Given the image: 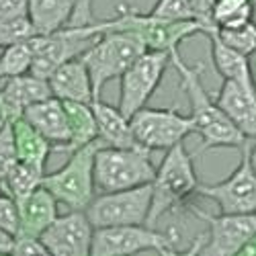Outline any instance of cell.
I'll list each match as a JSON object with an SVG mask.
<instances>
[{
    "mask_svg": "<svg viewBox=\"0 0 256 256\" xmlns=\"http://www.w3.org/2000/svg\"><path fill=\"white\" fill-rule=\"evenodd\" d=\"M62 102L70 125V144L66 150L74 152L78 148L98 142V127L90 102H76V100H62Z\"/></svg>",
    "mask_w": 256,
    "mask_h": 256,
    "instance_id": "obj_24",
    "label": "cell"
},
{
    "mask_svg": "<svg viewBox=\"0 0 256 256\" xmlns=\"http://www.w3.org/2000/svg\"><path fill=\"white\" fill-rule=\"evenodd\" d=\"M0 228H4L8 234H18V205L10 195L0 193Z\"/></svg>",
    "mask_w": 256,
    "mask_h": 256,
    "instance_id": "obj_31",
    "label": "cell"
},
{
    "mask_svg": "<svg viewBox=\"0 0 256 256\" xmlns=\"http://www.w3.org/2000/svg\"><path fill=\"white\" fill-rule=\"evenodd\" d=\"M162 246V236L148 226L94 228L90 256H136L146 250H160Z\"/></svg>",
    "mask_w": 256,
    "mask_h": 256,
    "instance_id": "obj_13",
    "label": "cell"
},
{
    "mask_svg": "<svg viewBox=\"0 0 256 256\" xmlns=\"http://www.w3.org/2000/svg\"><path fill=\"white\" fill-rule=\"evenodd\" d=\"M150 14L166 20H193L188 10V0H158Z\"/></svg>",
    "mask_w": 256,
    "mask_h": 256,
    "instance_id": "obj_30",
    "label": "cell"
},
{
    "mask_svg": "<svg viewBox=\"0 0 256 256\" xmlns=\"http://www.w3.org/2000/svg\"><path fill=\"white\" fill-rule=\"evenodd\" d=\"M10 121V117H8V111H6V106H4V102H2V96H0V130L6 125Z\"/></svg>",
    "mask_w": 256,
    "mask_h": 256,
    "instance_id": "obj_37",
    "label": "cell"
},
{
    "mask_svg": "<svg viewBox=\"0 0 256 256\" xmlns=\"http://www.w3.org/2000/svg\"><path fill=\"white\" fill-rule=\"evenodd\" d=\"M46 170H39L35 166H29L25 162H16L8 174L4 176L2 180V186L6 188V193L14 199V201H20L29 197L35 188L41 186V178H44Z\"/></svg>",
    "mask_w": 256,
    "mask_h": 256,
    "instance_id": "obj_25",
    "label": "cell"
},
{
    "mask_svg": "<svg viewBox=\"0 0 256 256\" xmlns=\"http://www.w3.org/2000/svg\"><path fill=\"white\" fill-rule=\"evenodd\" d=\"M100 142L74 150L68 162L54 172H46L41 186L48 188L58 203L70 211H84L94 199V152Z\"/></svg>",
    "mask_w": 256,
    "mask_h": 256,
    "instance_id": "obj_5",
    "label": "cell"
},
{
    "mask_svg": "<svg viewBox=\"0 0 256 256\" xmlns=\"http://www.w3.org/2000/svg\"><path fill=\"white\" fill-rule=\"evenodd\" d=\"M18 205V234L16 238H39L58 218V201L48 188L39 186Z\"/></svg>",
    "mask_w": 256,
    "mask_h": 256,
    "instance_id": "obj_17",
    "label": "cell"
},
{
    "mask_svg": "<svg viewBox=\"0 0 256 256\" xmlns=\"http://www.w3.org/2000/svg\"><path fill=\"white\" fill-rule=\"evenodd\" d=\"M96 127H98V142L102 146L111 148H136L138 142L132 134V123L130 117H125L119 106H113L109 102H104L98 98H92L90 102Z\"/></svg>",
    "mask_w": 256,
    "mask_h": 256,
    "instance_id": "obj_20",
    "label": "cell"
},
{
    "mask_svg": "<svg viewBox=\"0 0 256 256\" xmlns=\"http://www.w3.org/2000/svg\"><path fill=\"white\" fill-rule=\"evenodd\" d=\"M213 2L216 0H188V10H190V18L197 20L199 25H203L205 33L211 31L213 27V20H211V10H213ZM203 33V35H205Z\"/></svg>",
    "mask_w": 256,
    "mask_h": 256,
    "instance_id": "obj_32",
    "label": "cell"
},
{
    "mask_svg": "<svg viewBox=\"0 0 256 256\" xmlns=\"http://www.w3.org/2000/svg\"><path fill=\"white\" fill-rule=\"evenodd\" d=\"M16 148H14V138H12V127L10 121L0 130V184H2L8 170L16 164Z\"/></svg>",
    "mask_w": 256,
    "mask_h": 256,
    "instance_id": "obj_29",
    "label": "cell"
},
{
    "mask_svg": "<svg viewBox=\"0 0 256 256\" xmlns=\"http://www.w3.org/2000/svg\"><path fill=\"white\" fill-rule=\"evenodd\" d=\"M35 35L33 25L29 23V18H14V20H0V54L6 48L20 44L25 39H31Z\"/></svg>",
    "mask_w": 256,
    "mask_h": 256,
    "instance_id": "obj_28",
    "label": "cell"
},
{
    "mask_svg": "<svg viewBox=\"0 0 256 256\" xmlns=\"http://www.w3.org/2000/svg\"><path fill=\"white\" fill-rule=\"evenodd\" d=\"M29 125L44 136L54 150H66L70 144V125L68 115L64 109V102L56 96H48L44 100H37L27 106L25 113L20 115Z\"/></svg>",
    "mask_w": 256,
    "mask_h": 256,
    "instance_id": "obj_16",
    "label": "cell"
},
{
    "mask_svg": "<svg viewBox=\"0 0 256 256\" xmlns=\"http://www.w3.org/2000/svg\"><path fill=\"white\" fill-rule=\"evenodd\" d=\"M170 64V52L146 50L130 68L121 74V92H119V111L125 117H132L140 109L148 106L160 80Z\"/></svg>",
    "mask_w": 256,
    "mask_h": 256,
    "instance_id": "obj_9",
    "label": "cell"
},
{
    "mask_svg": "<svg viewBox=\"0 0 256 256\" xmlns=\"http://www.w3.org/2000/svg\"><path fill=\"white\" fill-rule=\"evenodd\" d=\"M152 207V182L134 188L100 193L84 209L92 228L146 226Z\"/></svg>",
    "mask_w": 256,
    "mask_h": 256,
    "instance_id": "obj_8",
    "label": "cell"
},
{
    "mask_svg": "<svg viewBox=\"0 0 256 256\" xmlns=\"http://www.w3.org/2000/svg\"><path fill=\"white\" fill-rule=\"evenodd\" d=\"M248 156H250V164L256 174V140H250V148H248Z\"/></svg>",
    "mask_w": 256,
    "mask_h": 256,
    "instance_id": "obj_38",
    "label": "cell"
},
{
    "mask_svg": "<svg viewBox=\"0 0 256 256\" xmlns=\"http://www.w3.org/2000/svg\"><path fill=\"white\" fill-rule=\"evenodd\" d=\"M156 176V166L150 150L136 148H111L98 144L94 152V186L98 193L134 188L150 184Z\"/></svg>",
    "mask_w": 256,
    "mask_h": 256,
    "instance_id": "obj_2",
    "label": "cell"
},
{
    "mask_svg": "<svg viewBox=\"0 0 256 256\" xmlns=\"http://www.w3.org/2000/svg\"><path fill=\"white\" fill-rule=\"evenodd\" d=\"M76 0H29V23L35 35H50L70 20Z\"/></svg>",
    "mask_w": 256,
    "mask_h": 256,
    "instance_id": "obj_23",
    "label": "cell"
},
{
    "mask_svg": "<svg viewBox=\"0 0 256 256\" xmlns=\"http://www.w3.org/2000/svg\"><path fill=\"white\" fill-rule=\"evenodd\" d=\"M203 236H199L193 244H190L188 248H182V250H176V248H168V246H162L160 250H156L160 256H199V250H201V244H203Z\"/></svg>",
    "mask_w": 256,
    "mask_h": 256,
    "instance_id": "obj_34",
    "label": "cell"
},
{
    "mask_svg": "<svg viewBox=\"0 0 256 256\" xmlns=\"http://www.w3.org/2000/svg\"><path fill=\"white\" fill-rule=\"evenodd\" d=\"M170 64L176 68L180 76V84L188 96V104H190L188 117L193 121V134L201 138L199 154L211 150V148H242L248 138L228 119V115L220 109V104L205 90L201 82V72H203L201 64L197 68L186 66L182 58L178 56V50L170 52Z\"/></svg>",
    "mask_w": 256,
    "mask_h": 256,
    "instance_id": "obj_1",
    "label": "cell"
},
{
    "mask_svg": "<svg viewBox=\"0 0 256 256\" xmlns=\"http://www.w3.org/2000/svg\"><path fill=\"white\" fill-rule=\"evenodd\" d=\"M92 232L94 228L86 213L70 211L66 216H58L39 240L50 256H90Z\"/></svg>",
    "mask_w": 256,
    "mask_h": 256,
    "instance_id": "obj_14",
    "label": "cell"
},
{
    "mask_svg": "<svg viewBox=\"0 0 256 256\" xmlns=\"http://www.w3.org/2000/svg\"><path fill=\"white\" fill-rule=\"evenodd\" d=\"M132 134L138 146L146 150H170L172 146L184 142L188 134H193V121L188 115H180L174 106L170 109H150L144 106L130 117Z\"/></svg>",
    "mask_w": 256,
    "mask_h": 256,
    "instance_id": "obj_10",
    "label": "cell"
},
{
    "mask_svg": "<svg viewBox=\"0 0 256 256\" xmlns=\"http://www.w3.org/2000/svg\"><path fill=\"white\" fill-rule=\"evenodd\" d=\"M0 256H8V254H0Z\"/></svg>",
    "mask_w": 256,
    "mask_h": 256,
    "instance_id": "obj_39",
    "label": "cell"
},
{
    "mask_svg": "<svg viewBox=\"0 0 256 256\" xmlns=\"http://www.w3.org/2000/svg\"><path fill=\"white\" fill-rule=\"evenodd\" d=\"M216 102L248 140H256V84L224 80Z\"/></svg>",
    "mask_w": 256,
    "mask_h": 256,
    "instance_id": "obj_15",
    "label": "cell"
},
{
    "mask_svg": "<svg viewBox=\"0 0 256 256\" xmlns=\"http://www.w3.org/2000/svg\"><path fill=\"white\" fill-rule=\"evenodd\" d=\"M111 29L130 31L146 46V50L160 52L178 50L184 39L197 33H205L203 25H199L197 20H166L150 12L144 14L127 4L117 6V16L111 18Z\"/></svg>",
    "mask_w": 256,
    "mask_h": 256,
    "instance_id": "obj_7",
    "label": "cell"
},
{
    "mask_svg": "<svg viewBox=\"0 0 256 256\" xmlns=\"http://www.w3.org/2000/svg\"><path fill=\"white\" fill-rule=\"evenodd\" d=\"M250 140L242 146V158L236 170L220 182L213 184H199L197 193L218 203L220 213L228 216H246V213H256V174L250 164L248 156Z\"/></svg>",
    "mask_w": 256,
    "mask_h": 256,
    "instance_id": "obj_11",
    "label": "cell"
},
{
    "mask_svg": "<svg viewBox=\"0 0 256 256\" xmlns=\"http://www.w3.org/2000/svg\"><path fill=\"white\" fill-rule=\"evenodd\" d=\"M205 35L209 37V44H211L213 66H216L218 74L224 80H236V82H242V84H256L254 68H252L248 56H242L238 52H234L232 48H228L218 37L216 27H213L211 31H207Z\"/></svg>",
    "mask_w": 256,
    "mask_h": 256,
    "instance_id": "obj_21",
    "label": "cell"
},
{
    "mask_svg": "<svg viewBox=\"0 0 256 256\" xmlns=\"http://www.w3.org/2000/svg\"><path fill=\"white\" fill-rule=\"evenodd\" d=\"M50 90L52 96L60 100H76V102H92L94 98V88L92 80L88 74V68L82 58H74L66 64H62L56 68L50 78Z\"/></svg>",
    "mask_w": 256,
    "mask_h": 256,
    "instance_id": "obj_18",
    "label": "cell"
},
{
    "mask_svg": "<svg viewBox=\"0 0 256 256\" xmlns=\"http://www.w3.org/2000/svg\"><path fill=\"white\" fill-rule=\"evenodd\" d=\"M146 52V46L130 31H104L94 44L80 58L84 60L92 80L94 98L100 96V90L106 82L121 78V74Z\"/></svg>",
    "mask_w": 256,
    "mask_h": 256,
    "instance_id": "obj_6",
    "label": "cell"
},
{
    "mask_svg": "<svg viewBox=\"0 0 256 256\" xmlns=\"http://www.w3.org/2000/svg\"><path fill=\"white\" fill-rule=\"evenodd\" d=\"M0 188H2V184H0Z\"/></svg>",
    "mask_w": 256,
    "mask_h": 256,
    "instance_id": "obj_40",
    "label": "cell"
},
{
    "mask_svg": "<svg viewBox=\"0 0 256 256\" xmlns=\"http://www.w3.org/2000/svg\"><path fill=\"white\" fill-rule=\"evenodd\" d=\"M0 96H2V102L12 121L23 115L25 109L31 106L33 102L52 96V90L46 78H39L31 72H25L18 76L4 78L2 84H0Z\"/></svg>",
    "mask_w": 256,
    "mask_h": 256,
    "instance_id": "obj_19",
    "label": "cell"
},
{
    "mask_svg": "<svg viewBox=\"0 0 256 256\" xmlns=\"http://www.w3.org/2000/svg\"><path fill=\"white\" fill-rule=\"evenodd\" d=\"M10 127H12V138H14V148H16V160L25 162L29 166H35L39 170H46V164H48V158L54 150V146L23 117L12 119Z\"/></svg>",
    "mask_w": 256,
    "mask_h": 256,
    "instance_id": "obj_22",
    "label": "cell"
},
{
    "mask_svg": "<svg viewBox=\"0 0 256 256\" xmlns=\"http://www.w3.org/2000/svg\"><path fill=\"white\" fill-rule=\"evenodd\" d=\"M207 232L199 256H236V252L256 234V213L246 216H211L203 211Z\"/></svg>",
    "mask_w": 256,
    "mask_h": 256,
    "instance_id": "obj_12",
    "label": "cell"
},
{
    "mask_svg": "<svg viewBox=\"0 0 256 256\" xmlns=\"http://www.w3.org/2000/svg\"><path fill=\"white\" fill-rule=\"evenodd\" d=\"M14 244H16V236L8 234L4 228H0V254H12L14 250Z\"/></svg>",
    "mask_w": 256,
    "mask_h": 256,
    "instance_id": "obj_35",
    "label": "cell"
},
{
    "mask_svg": "<svg viewBox=\"0 0 256 256\" xmlns=\"http://www.w3.org/2000/svg\"><path fill=\"white\" fill-rule=\"evenodd\" d=\"M193 160L195 154H188L184 142L166 150L162 164L160 168H156V176L152 180V207L146 224L148 228H152L166 209L188 201L190 195L197 193L199 178Z\"/></svg>",
    "mask_w": 256,
    "mask_h": 256,
    "instance_id": "obj_4",
    "label": "cell"
},
{
    "mask_svg": "<svg viewBox=\"0 0 256 256\" xmlns=\"http://www.w3.org/2000/svg\"><path fill=\"white\" fill-rule=\"evenodd\" d=\"M29 14V0H0V20L25 18Z\"/></svg>",
    "mask_w": 256,
    "mask_h": 256,
    "instance_id": "obj_33",
    "label": "cell"
},
{
    "mask_svg": "<svg viewBox=\"0 0 256 256\" xmlns=\"http://www.w3.org/2000/svg\"><path fill=\"white\" fill-rule=\"evenodd\" d=\"M216 33L234 52L248 56V58L256 54V23L254 20H248V23L236 25V27H228V29H216Z\"/></svg>",
    "mask_w": 256,
    "mask_h": 256,
    "instance_id": "obj_27",
    "label": "cell"
},
{
    "mask_svg": "<svg viewBox=\"0 0 256 256\" xmlns=\"http://www.w3.org/2000/svg\"><path fill=\"white\" fill-rule=\"evenodd\" d=\"M111 29V18L94 20L90 25H64L50 35L33 37V62L29 72L39 78H50V74L74 58H80L94 41Z\"/></svg>",
    "mask_w": 256,
    "mask_h": 256,
    "instance_id": "obj_3",
    "label": "cell"
},
{
    "mask_svg": "<svg viewBox=\"0 0 256 256\" xmlns=\"http://www.w3.org/2000/svg\"><path fill=\"white\" fill-rule=\"evenodd\" d=\"M211 20L216 29H228L254 20L252 0H216L211 10Z\"/></svg>",
    "mask_w": 256,
    "mask_h": 256,
    "instance_id": "obj_26",
    "label": "cell"
},
{
    "mask_svg": "<svg viewBox=\"0 0 256 256\" xmlns=\"http://www.w3.org/2000/svg\"><path fill=\"white\" fill-rule=\"evenodd\" d=\"M236 256H256V234L236 252Z\"/></svg>",
    "mask_w": 256,
    "mask_h": 256,
    "instance_id": "obj_36",
    "label": "cell"
}]
</instances>
